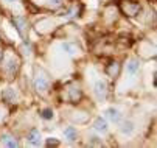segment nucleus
<instances>
[{
    "label": "nucleus",
    "mask_w": 157,
    "mask_h": 148,
    "mask_svg": "<svg viewBox=\"0 0 157 148\" xmlns=\"http://www.w3.org/2000/svg\"><path fill=\"white\" fill-rule=\"evenodd\" d=\"M34 89L39 91V92L47 91V89H48V81H47L45 78H42V76L36 78V80H34Z\"/></svg>",
    "instance_id": "obj_4"
},
{
    "label": "nucleus",
    "mask_w": 157,
    "mask_h": 148,
    "mask_svg": "<svg viewBox=\"0 0 157 148\" xmlns=\"http://www.w3.org/2000/svg\"><path fill=\"white\" fill-rule=\"evenodd\" d=\"M5 2H8V3H14V2H17V0H5Z\"/></svg>",
    "instance_id": "obj_18"
},
{
    "label": "nucleus",
    "mask_w": 157,
    "mask_h": 148,
    "mask_svg": "<svg viewBox=\"0 0 157 148\" xmlns=\"http://www.w3.org/2000/svg\"><path fill=\"white\" fill-rule=\"evenodd\" d=\"M13 22L17 28V31L22 34V36H25V28H27V19L24 16H16L13 17Z\"/></svg>",
    "instance_id": "obj_1"
},
{
    "label": "nucleus",
    "mask_w": 157,
    "mask_h": 148,
    "mask_svg": "<svg viewBox=\"0 0 157 148\" xmlns=\"http://www.w3.org/2000/svg\"><path fill=\"white\" fill-rule=\"evenodd\" d=\"M94 126H95V130H97L98 133H106V131H107V123H106V120L101 119V117H98V119L95 120Z\"/></svg>",
    "instance_id": "obj_6"
},
{
    "label": "nucleus",
    "mask_w": 157,
    "mask_h": 148,
    "mask_svg": "<svg viewBox=\"0 0 157 148\" xmlns=\"http://www.w3.org/2000/svg\"><path fill=\"white\" fill-rule=\"evenodd\" d=\"M2 142H3L6 146H10V148H14V146L19 145L17 140H16L13 136H10V134H2Z\"/></svg>",
    "instance_id": "obj_8"
},
{
    "label": "nucleus",
    "mask_w": 157,
    "mask_h": 148,
    "mask_svg": "<svg viewBox=\"0 0 157 148\" xmlns=\"http://www.w3.org/2000/svg\"><path fill=\"white\" fill-rule=\"evenodd\" d=\"M64 136L69 139V140H75V139H76V130L72 128V126H69V128L64 130Z\"/></svg>",
    "instance_id": "obj_12"
},
{
    "label": "nucleus",
    "mask_w": 157,
    "mask_h": 148,
    "mask_svg": "<svg viewBox=\"0 0 157 148\" xmlns=\"http://www.w3.org/2000/svg\"><path fill=\"white\" fill-rule=\"evenodd\" d=\"M28 142H30L31 145H34V146L40 143V133H39L36 128L30 131V134H28Z\"/></svg>",
    "instance_id": "obj_5"
},
{
    "label": "nucleus",
    "mask_w": 157,
    "mask_h": 148,
    "mask_svg": "<svg viewBox=\"0 0 157 148\" xmlns=\"http://www.w3.org/2000/svg\"><path fill=\"white\" fill-rule=\"evenodd\" d=\"M106 117H107L110 122H114V123H118V122L121 120V114H120V111L115 109V108H109V109L106 111Z\"/></svg>",
    "instance_id": "obj_3"
},
{
    "label": "nucleus",
    "mask_w": 157,
    "mask_h": 148,
    "mask_svg": "<svg viewBox=\"0 0 157 148\" xmlns=\"http://www.w3.org/2000/svg\"><path fill=\"white\" fill-rule=\"evenodd\" d=\"M47 145H48V146H52V145H55V146H56V145H58V140H55V139H50V140L47 142Z\"/></svg>",
    "instance_id": "obj_16"
},
{
    "label": "nucleus",
    "mask_w": 157,
    "mask_h": 148,
    "mask_svg": "<svg viewBox=\"0 0 157 148\" xmlns=\"http://www.w3.org/2000/svg\"><path fill=\"white\" fill-rule=\"evenodd\" d=\"M2 97H3L6 101H14V100H16V92H14L13 89H6V91L2 94Z\"/></svg>",
    "instance_id": "obj_13"
},
{
    "label": "nucleus",
    "mask_w": 157,
    "mask_h": 148,
    "mask_svg": "<svg viewBox=\"0 0 157 148\" xmlns=\"http://www.w3.org/2000/svg\"><path fill=\"white\" fill-rule=\"evenodd\" d=\"M61 49L67 53V55H75L78 52V47L75 44H70V42H64V44L61 45Z\"/></svg>",
    "instance_id": "obj_9"
},
{
    "label": "nucleus",
    "mask_w": 157,
    "mask_h": 148,
    "mask_svg": "<svg viewBox=\"0 0 157 148\" xmlns=\"http://www.w3.org/2000/svg\"><path fill=\"white\" fill-rule=\"evenodd\" d=\"M121 133L123 134H132L134 133V123L132 122H124L123 123V126H121Z\"/></svg>",
    "instance_id": "obj_11"
},
{
    "label": "nucleus",
    "mask_w": 157,
    "mask_h": 148,
    "mask_svg": "<svg viewBox=\"0 0 157 148\" xmlns=\"http://www.w3.org/2000/svg\"><path fill=\"white\" fill-rule=\"evenodd\" d=\"M106 92H107V86L104 81H97L95 83V95L98 100H103L106 97Z\"/></svg>",
    "instance_id": "obj_2"
},
{
    "label": "nucleus",
    "mask_w": 157,
    "mask_h": 148,
    "mask_svg": "<svg viewBox=\"0 0 157 148\" xmlns=\"http://www.w3.org/2000/svg\"><path fill=\"white\" fill-rule=\"evenodd\" d=\"M17 67H19V64H17V61L16 59H8L6 61V64H5V69H6V72L10 73V75H14L16 73V70H17Z\"/></svg>",
    "instance_id": "obj_7"
},
{
    "label": "nucleus",
    "mask_w": 157,
    "mask_h": 148,
    "mask_svg": "<svg viewBox=\"0 0 157 148\" xmlns=\"http://www.w3.org/2000/svg\"><path fill=\"white\" fill-rule=\"evenodd\" d=\"M50 2H52L53 5H59V0H50Z\"/></svg>",
    "instance_id": "obj_17"
},
{
    "label": "nucleus",
    "mask_w": 157,
    "mask_h": 148,
    "mask_svg": "<svg viewBox=\"0 0 157 148\" xmlns=\"http://www.w3.org/2000/svg\"><path fill=\"white\" fill-rule=\"evenodd\" d=\"M2 56H3V53H2V50H0V61H2Z\"/></svg>",
    "instance_id": "obj_19"
},
{
    "label": "nucleus",
    "mask_w": 157,
    "mask_h": 148,
    "mask_svg": "<svg viewBox=\"0 0 157 148\" xmlns=\"http://www.w3.org/2000/svg\"><path fill=\"white\" fill-rule=\"evenodd\" d=\"M139 67H140L139 61L137 59H132V61H129V64L126 66V72L131 73V75H134L136 72H139Z\"/></svg>",
    "instance_id": "obj_10"
},
{
    "label": "nucleus",
    "mask_w": 157,
    "mask_h": 148,
    "mask_svg": "<svg viewBox=\"0 0 157 148\" xmlns=\"http://www.w3.org/2000/svg\"><path fill=\"white\" fill-rule=\"evenodd\" d=\"M79 97H81V91H79V89H72V91H70V100H72V101L79 100Z\"/></svg>",
    "instance_id": "obj_14"
},
{
    "label": "nucleus",
    "mask_w": 157,
    "mask_h": 148,
    "mask_svg": "<svg viewBox=\"0 0 157 148\" xmlns=\"http://www.w3.org/2000/svg\"><path fill=\"white\" fill-rule=\"evenodd\" d=\"M40 115H42V119L50 120V119H53V111H52V109H44Z\"/></svg>",
    "instance_id": "obj_15"
}]
</instances>
